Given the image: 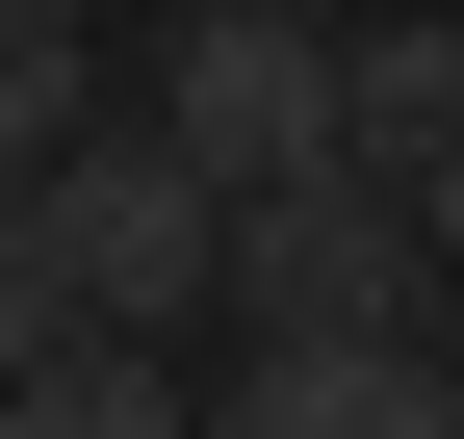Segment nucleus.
Here are the masks:
<instances>
[{
	"instance_id": "f257e3e1",
	"label": "nucleus",
	"mask_w": 464,
	"mask_h": 439,
	"mask_svg": "<svg viewBox=\"0 0 464 439\" xmlns=\"http://www.w3.org/2000/svg\"><path fill=\"white\" fill-rule=\"evenodd\" d=\"M155 130H181L232 207H258V181H335V155H362V26H310V0H181Z\"/></svg>"
},
{
	"instance_id": "f03ea898",
	"label": "nucleus",
	"mask_w": 464,
	"mask_h": 439,
	"mask_svg": "<svg viewBox=\"0 0 464 439\" xmlns=\"http://www.w3.org/2000/svg\"><path fill=\"white\" fill-rule=\"evenodd\" d=\"M439 285H464V259H439V207H413V181H362V155L232 207V310H258V337H413Z\"/></svg>"
},
{
	"instance_id": "7ed1b4c3",
	"label": "nucleus",
	"mask_w": 464,
	"mask_h": 439,
	"mask_svg": "<svg viewBox=\"0 0 464 439\" xmlns=\"http://www.w3.org/2000/svg\"><path fill=\"white\" fill-rule=\"evenodd\" d=\"M26 207H52V259H78V337H155V310L232 285V181H207L181 130H78Z\"/></svg>"
},
{
	"instance_id": "20e7f679",
	"label": "nucleus",
	"mask_w": 464,
	"mask_h": 439,
	"mask_svg": "<svg viewBox=\"0 0 464 439\" xmlns=\"http://www.w3.org/2000/svg\"><path fill=\"white\" fill-rule=\"evenodd\" d=\"M207 439H464V388H439V337H258L207 388Z\"/></svg>"
},
{
	"instance_id": "39448f33",
	"label": "nucleus",
	"mask_w": 464,
	"mask_h": 439,
	"mask_svg": "<svg viewBox=\"0 0 464 439\" xmlns=\"http://www.w3.org/2000/svg\"><path fill=\"white\" fill-rule=\"evenodd\" d=\"M464 155V0H362V181Z\"/></svg>"
},
{
	"instance_id": "423d86ee",
	"label": "nucleus",
	"mask_w": 464,
	"mask_h": 439,
	"mask_svg": "<svg viewBox=\"0 0 464 439\" xmlns=\"http://www.w3.org/2000/svg\"><path fill=\"white\" fill-rule=\"evenodd\" d=\"M0 439H207V388H155V337H52L0 388Z\"/></svg>"
},
{
	"instance_id": "0eeeda50",
	"label": "nucleus",
	"mask_w": 464,
	"mask_h": 439,
	"mask_svg": "<svg viewBox=\"0 0 464 439\" xmlns=\"http://www.w3.org/2000/svg\"><path fill=\"white\" fill-rule=\"evenodd\" d=\"M103 103H78V0H0V181H52Z\"/></svg>"
},
{
	"instance_id": "6e6552de",
	"label": "nucleus",
	"mask_w": 464,
	"mask_h": 439,
	"mask_svg": "<svg viewBox=\"0 0 464 439\" xmlns=\"http://www.w3.org/2000/svg\"><path fill=\"white\" fill-rule=\"evenodd\" d=\"M52 337H78V259H52V207H26V181H0V388H26V362H52Z\"/></svg>"
},
{
	"instance_id": "1a4fd4ad",
	"label": "nucleus",
	"mask_w": 464,
	"mask_h": 439,
	"mask_svg": "<svg viewBox=\"0 0 464 439\" xmlns=\"http://www.w3.org/2000/svg\"><path fill=\"white\" fill-rule=\"evenodd\" d=\"M413 207H439V259H464V155H439V181H413Z\"/></svg>"
},
{
	"instance_id": "9d476101",
	"label": "nucleus",
	"mask_w": 464,
	"mask_h": 439,
	"mask_svg": "<svg viewBox=\"0 0 464 439\" xmlns=\"http://www.w3.org/2000/svg\"><path fill=\"white\" fill-rule=\"evenodd\" d=\"M439 388H464V337H439Z\"/></svg>"
}]
</instances>
